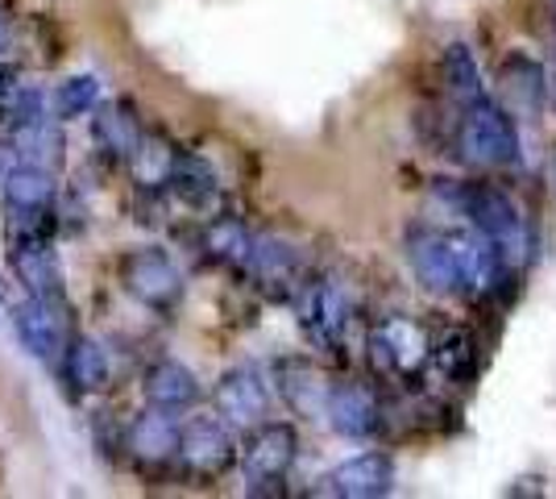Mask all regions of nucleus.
<instances>
[{"instance_id": "obj_1", "label": "nucleus", "mask_w": 556, "mask_h": 499, "mask_svg": "<svg viewBox=\"0 0 556 499\" xmlns=\"http://www.w3.org/2000/svg\"><path fill=\"white\" fill-rule=\"evenodd\" d=\"M457 209L473 221V229H482L494 241L507 275L523 271L532 262V225L523 221V213L515 209V200H510L507 191L490 188V184H465V188H457Z\"/></svg>"}, {"instance_id": "obj_2", "label": "nucleus", "mask_w": 556, "mask_h": 499, "mask_svg": "<svg viewBox=\"0 0 556 499\" xmlns=\"http://www.w3.org/2000/svg\"><path fill=\"white\" fill-rule=\"evenodd\" d=\"M457 150H462L465 163L473 166H510L519 159V129H515V117L507 109L490 104V100H478L465 109L462 125H457Z\"/></svg>"}, {"instance_id": "obj_3", "label": "nucleus", "mask_w": 556, "mask_h": 499, "mask_svg": "<svg viewBox=\"0 0 556 499\" xmlns=\"http://www.w3.org/2000/svg\"><path fill=\"white\" fill-rule=\"evenodd\" d=\"M370 362L378 375H391V379L412 383L424 375V366L432 362V337L428 329L412 321V316H387L370 329Z\"/></svg>"}, {"instance_id": "obj_4", "label": "nucleus", "mask_w": 556, "mask_h": 499, "mask_svg": "<svg viewBox=\"0 0 556 499\" xmlns=\"http://www.w3.org/2000/svg\"><path fill=\"white\" fill-rule=\"evenodd\" d=\"M295 316H300V329L312 346L320 350H337L345 341L349 321H353V296L341 279H307L295 291Z\"/></svg>"}, {"instance_id": "obj_5", "label": "nucleus", "mask_w": 556, "mask_h": 499, "mask_svg": "<svg viewBox=\"0 0 556 499\" xmlns=\"http://www.w3.org/2000/svg\"><path fill=\"white\" fill-rule=\"evenodd\" d=\"M295 453H300V437H295L291 425H278V421L254 425V433L245 437V450H241L245 487L254 496H275V491H282V478L291 475Z\"/></svg>"}, {"instance_id": "obj_6", "label": "nucleus", "mask_w": 556, "mask_h": 499, "mask_svg": "<svg viewBox=\"0 0 556 499\" xmlns=\"http://www.w3.org/2000/svg\"><path fill=\"white\" fill-rule=\"evenodd\" d=\"M121 284L125 291L154 312H170L179 300H184V275L175 259L159 250V246H141V250H129L121 259Z\"/></svg>"}, {"instance_id": "obj_7", "label": "nucleus", "mask_w": 556, "mask_h": 499, "mask_svg": "<svg viewBox=\"0 0 556 499\" xmlns=\"http://www.w3.org/2000/svg\"><path fill=\"white\" fill-rule=\"evenodd\" d=\"M179 462L187 475L216 478L237 462V441L225 416H191L179 433Z\"/></svg>"}, {"instance_id": "obj_8", "label": "nucleus", "mask_w": 556, "mask_h": 499, "mask_svg": "<svg viewBox=\"0 0 556 499\" xmlns=\"http://www.w3.org/2000/svg\"><path fill=\"white\" fill-rule=\"evenodd\" d=\"M13 329L29 354L38 362H59L67 354V321H63V300H42V296H25L13 309Z\"/></svg>"}, {"instance_id": "obj_9", "label": "nucleus", "mask_w": 556, "mask_h": 499, "mask_svg": "<svg viewBox=\"0 0 556 499\" xmlns=\"http://www.w3.org/2000/svg\"><path fill=\"white\" fill-rule=\"evenodd\" d=\"M407 262H412V271L424 284V291H432V296H457L462 291V266H457L453 234L416 229L407 238Z\"/></svg>"}, {"instance_id": "obj_10", "label": "nucleus", "mask_w": 556, "mask_h": 499, "mask_svg": "<svg viewBox=\"0 0 556 499\" xmlns=\"http://www.w3.org/2000/svg\"><path fill=\"white\" fill-rule=\"evenodd\" d=\"M241 271H245L266 296H275V300L278 296H295L303 284V262H300V254H295V246H287L282 238H270V234L254 238Z\"/></svg>"}, {"instance_id": "obj_11", "label": "nucleus", "mask_w": 556, "mask_h": 499, "mask_svg": "<svg viewBox=\"0 0 556 499\" xmlns=\"http://www.w3.org/2000/svg\"><path fill=\"white\" fill-rule=\"evenodd\" d=\"M9 266L25 287V296L63 300V266L50 238H9Z\"/></svg>"}, {"instance_id": "obj_12", "label": "nucleus", "mask_w": 556, "mask_h": 499, "mask_svg": "<svg viewBox=\"0 0 556 499\" xmlns=\"http://www.w3.org/2000/svg\"><path fill=\"white\" fill-rule=\"evenodd\" d=\"M216 412L229 425H262L270 412V387L257 366H232L216 383Z\"/></svg>"}, {"instance_id": "obj_13", "label": "nucleus", "mask_w": 556, "mask_h": 499, "mask_svg": "<svg viewBox=\"0 0 556 499\" xmlns=\"http://www.w3.org/2000/svg\"><path fill=\"white\" fill-rule=\"evenodd\" d=\"M325 496H341V499H378V496H391L394 491V462L387 453H357L341 462L337 471H328L320 478Z\"/></svg>"}, {"instance_id": "obj_14", "label": "nucleus", "mask_w": 556, "mask_h": 499, "mask_svg": "<svg viewBox=\"0 0 556 499\" xmlns=\"http://www.w3.org/2000/svg\"><path fill=\"white\" fill-rule=\"evenodd\" d=\"M453 250H457V266H462V291L482 300L494 287L507 279V266L498 259L494 241L482 229H457L453 234Z\"/></svg>"}, {"instance_id": "obj_15", "label": "nucleus", "mask_w": 556, "mask_h": 499, "mask_svg": "<svg viewBox=\"0 0 556 499\" xmlns=\"http://www.w3.org/2000/svg\"><path fill=\"white\" fill-rule=\"evenodd\" d=\"M328 425L337 428L349 441H366L378 433L382 425V408H378V396H374L366 383H337L328 391V408H325Z\"/></svg>"}, {"instance_id": "obj_16", "label": "nucleus", "mask_w": 556, "mask_h": 499, "mask_svg": "<svg viewBox=\"0 0 556 499\" xmlns=\"http://www.w3.org/2000/svg\"><path fill=\"white\" fill-rule=\"evenodd\" d=\"M498 92L507 100L510 117L535 121L548 104V75L528 54H510L498 67Z\"/></svg>"}, {"instance_id": "obj_17", "label": "nucleus", "mask_w": 556, "mask_h": 499, "mask_svg": "<svg viewBox=\"0 0 556 499\" xmlns=\"http://www.w3.org/2000/svg\"><path fill=\"white\" fill-rule=\"evenodd\" d=\"M163 191H170L179 204L195 209V213H212L220 204V175H216V166L204 154L175 150V163H170Z\"/></svg>"}, {"instance_id": "obj_18", "label": "nucleus", "mask_w": 556, "mask_h": 499, "mask_svg": "<svg viewBox=\"0 0 556 499\" xmlns=\"http://www.w3.org/2000/svg\"><path fill=\"white\" fill-rule=\"evenodd\" d=\"M275 379H278V391H282L287 408H295L300 416H325L328 391H332V387H328L325 375H320L307 358H282Z\"/></svg>"}, {"instance_id": "obj_19", "label": "nucleus", "mask_w": 556, "mask_h": 499, "mask_svg": "<svg viewBox=\"0 0 556 499\" xmlns=\"http://www.w3.org/2000/svg\"><path fill=\"white\" fill-rule=\"evenodd\" d=\"M141 391L150 408H166V412H187V408L200 400V379L191 375V366L175 362V358H163L146 371L141 379Z\"/></svg>"}, {"instance_id": "obj_20", "label": "nucleus", "mask_w": 556, "mask_h": 499, "mask_svg": "<svg viewBox=\"0 0 556 499\" xmlns=\"http://www.w3.org/2000/svg\"><path fill=\"white\" fill-rule=\"evenodd\" d=\"M179 433L184 425L175 421V412L150 408L129 425V450L138 453L146 466H159L166 458H179Z\"/></svg>"}, {"instance_id": "obj_21", "label": "nucleus", "mask_w": 556, "mask_h": 499, "mask_svg": "<svg viewBox=\"0 0 556 499\" xmlns=\"http://www.w3.org/2000/svg\"><path fill=\"white\" fill-rule=\"evenodd\" d=\"M141 129L138 117H134V109L129 104H100L92 117V142L100 146V154L104 159H113V163H129V154L138 150L141 142Z\"/></svg>"}, {"instance_id": "obj_22", "label": "nucleus", "mask_w": 556, "mask_h": 499, "mask_svg": "<svg viewBox=\"0 0 556 499\" xmlns=\"http://www.w3.org/2000/svg\"><path fill=\"white\" fill-rule=\"evenodd\" d=\"M63 358H67V379L79 396H92L109 383V354H104V346L96 337H84V333L71 337Z\"/></svg>"}, {"instance_id": "obj_23", "label": "nucleus", "mask_w": 556, "mask_h": 499, "mask_svg": "<svg viewBox=\"0 0 556 499\" xmlns=\"http://www.w3.org/2000/svg\"><path fill=\"white\" fill-rule=\"evenodd\" d=\"M13 142H17L25 163H42V166L63 163V129H59V117H50V113L13 125Z\"/></svg>"}, {"instance_id": "obj_24", "label": "nucleus", "mask_w": 556, "mask_h": 499, "mask_svg": "<svg viewBox=\"0 0 556 499\" xmlns=\"http://www.w3.org/2000/svg\"><path fill=\"white\" fill-rule=\"evenodd\" d=\"M9 209H54V166L17 163V171L4 184Z\"/></svg>"}, {"instance_id": "obj_25", "label": "nucleus", "mask_w": 556, "mask_h": 499, "mask_svg": "<svg viewBox=\"0 0 556 499\" xmlns=\"http://www.w3.org/2000/svg\"><path fill=\"white\" fill-rule=\"evenodd\" d=\"M432 362H437V371L448 383H469L478 375V341H473V333L448 329L432 346Z\"/></svg>"}, {"instance_id": "obj_26", "label": "nucleus", "mask_w": 556, "mask_h": 499, "mask_svg": "<svg viewBox=\"0 0 556 499\" xmlns=\"http://www.w3.org/2000/svg\"><path fill=\"white\" fill-rule=\"evenodd\" d=\"M444 88H448V96H453L462 109L478 104V100H486V84H482V72H478L473 54H469L462 42H453V47L444 50Z\"/></svg>"}, {"instance_id": "obj_27", "label": "nucleus", "mask_w": 556, "mask_h": 499, "mask_svg": "<svg viewBox=\"0 0 556 499\" xmlns=\"http://www.w3.org/2000/svg\"><path fill=\"white\" fill-rule=\"evenodd\" d=\"M254 246V234H245V225L237 216H216L204 229V254L212 262H229V266H245V254Z\"/></svg>"}, {"instance_id": "obj_28", "label": "nucleus", "mask_w": 556, "mask_h": 499, "mask_svg": "<svg viewBox=\"0 0 556 499\" xmlns=\"http://www.w3.org/2000/svg\"><path fill=\"white\" fill-rule=\"evenodd\" d=\"M96 109H100V79H96L92 72L67 75V79L54 88V117L59 121L88 117Z\"/></svg>"}, {"instance_id": "obj_29", "label": "nucleus", "mask_w": 556, "mask_h": 499, "mask_svg": "<svg viewBox=\"0 0 556 499\" xmlns=\"http://www.w3.org/2000/svg\"><path fill=\"white\" fill-rule=\"evenodd\" d=\"M170 163H175V146H166L163 138H154V134H141L138 150L129 154V166H134L138 184L141 188H150V191H159L166 184Z\"/></svg>"}, {"instance_id": "obj_30", "label": "nucleus", "mask_w": 556, "mask_h": 499, "mask_svg": "<svg viewBox=\"0 0 556 499\" xmlns=\"http://www.w3.org/2000/svg\"><path fill=\"white\" fill-rule=\"evenodd\" d=\"M17 96H22V84H17V72L0 63V121H9V113H13V104H17Z\"/></svg>"}, {"instance_id": "obj_31", "label": "nucleus", "mask_w": 556, "mask_h": 499, "mask_svg": "<svg viewBox=\"0 0 556 499\" xmlns=\"http://www.w3.org/2000/svg\"><path fill=\"white\" fill-rule=\"evenodd\" d=\"M17 163H22V150H17L13 138H4V142H0V196H4V184H9V175L17 171Z\"/></svg>"}, {"instance_id": "obj_32", "label": "nucleus", "mask_w": 556, "mask_h": 499, "mask_svg": "<svg viewBox=\"0 0 556 499\" xmlns=\"http://www.w3.org/2000/svg\"><path fill=\"white\" fill-rule=\"evenodd\" d=\"M4 50H9V17L0 13V54H4Z\"/></svg>"}, {"instance_id": "obj_33", "label": "nucleus", "mask_w": 556, "mask_h": 499, "mask_svg": "<svg viewBox=\"0 0 556 499\" xmlns=\"http://www.w3.org/2000/svg\"><path fill=\"white\" fill-rule=\"evenodd\" d=\"M548 100H553V109H556V75H553V84H548Z\"/></svg>"}, {"instance_id": "obj_34", "label": "nucleus", "mask_w": 556, "mask_h": 499, "mask_svg": "<svg viewBox=\"0 0 556 499\" xmlns=\"http://www.w3.org/2000/svg\"><path fill=\"white\" fill-rule=\"evenodd\" d=\"M553 184H556V159H553Z\"/></svg>"}]
</instances>
